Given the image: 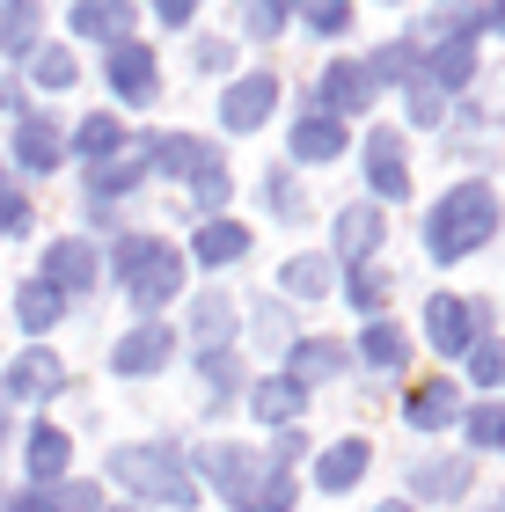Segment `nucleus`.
I'll return each instance as SVG.
<instances>
[{"instance_id":"nucleus-52","label":"nucleus","mask_w":505,"mask_h":512,"mask_svg":"<svg viewBox=\"0 0 505 512\" xmlns=\"http://www.w3.org/2000/svg\"><path fill=\"white\" fill-rule=\"evenodd\" d=\"M381 512H410V505H381Z\"/></svg>"},{"instance_id":"nucleus-35","label":"nucleus","mask_w":505,"mask_h":512,"mask_svg":"<svg viewBox=\"0 0 505 512\" xmlns=\"http://www.w3.org/2000/svg\"><path fill=\"white\" fill-rule=\"evenodd\" d=\"M469 366H476V388H505V337L469 344Z\"/></svg>"},{"instance_id":"nucleus-48","label":"nucleus","mask_w":505,"mask_h":512,"mask_svg":"<svg viewBox=\"0 0 505 512\" xmlns=\"http://www.w3.org/2000/svg\"><path fill=\"white\" fill-rule=\"evenodd\" d=\"M198 66H205V74H220V66H227V44L205 37V44H198Z\"/></svg>"},{"instance_id":"nucleus-5","label":"nucleus","mask_w":505,"mask_h":512,"mask_svg":"<svg viewBox=\"0 0 505 512\" xmlns=\"http://www.w3.org/2000/svg\"><path fill=\"white\" fill-rule=\"evenodd\" d=\"M425 330H432V352H469V344L491 330V300L432 293V308H425Z\"/></svg>"},{"instance_id":"nucleus-11","label":"nucleus","mask_w":505,"mask_h":512,"mask_svg":"<svg viewBox=\"0 0 505 512\" xmlns=\"http://www.w3.org/2000/svg\"><path fill=\"white\" fill-rule=\"evenodd\" d=\"M110 88H118L125 103H154L162 74H154V52H147V44H110Z\"/></svg>"},{"instance_id":"nucleus-51","label":"nucleus","mask_w":505,"mask_h":512,"mask_svg":"<svg viewBox=\"0 0 505 512\" xmlns=\"http://www.w3.org/2000/svg\"><path fill=\"white\" fill-rule=\"evenodd\" d=\"M0 110H8V81H0Z\"/></svg>"},{"instance_id":"nucleus-7","label":"nucleus","mask_w":505,"mask_h":512,"mask_svg":"<svg viewBox=\"0 0 505 512\" xmlns=\"http://www.w3.org/2000/svg\"><path fill=\"white\" fill-rule=\"evenodd\" d=\"M271 103H279V81L271 74H242L235 88H227V103H220V125L227 132H257L271 118Z\"/></svg>"},{"instance_id":"nucleus-9","label":"nucleus","mask_w":505,"mask_h":512,"mask_svg":"<svg viewBox=\"0 0 505 512\" xmlns=\"http://www.w3.org/2000/svg\"><path fill=\"white\" fill-rule=\"evenodd\" d=\"M366 103H374V74H366L359 59H337L323 74V110L344 125V118H366Z\"/></svg>"},{"instance_id":"nucleus-32","label":"nucleus","mask_w":505,"mask_h":512,"mask_svg":"<svg viewBox=\"0 0 505 512\" xmlns=\"http://www.w3.org/2000/svg\"><path fill=\"white\" fill-rule=\"evenodd\" d=\"M286 505H293V476H286V469H264L257 491L235 498V512H286Z\"/></svg>"},{"instance_id":"nucleus-27","label":"nucleus","mask_w":505,"mask_h":512,"mask_svg":"<svg viewBox=\"0 0 505 512\" xmlns=\"http://www.w3.org/2000/svg\"><path fill=\"white\" fill-rule=\"evenodd\" d=\"M37 0H15V8L8 15H0V52H8V59H30L37 52Z\"/></svg>"},{"instance_id":"nucleus-37","label":"nucleus","mask_w":505,"mask_h":512,"mask_svg":"<svg viewBox=\"0 0 505 512\" xmlns=\"http://www.w3.org/2000/svg\"><path fill=\"white\" fill-rule=\"evenodd\" d=\"M344 300H352V308H366V315H374L381 300H388V278H381L374 264H352V286H344Z\"/></svg>"},{"instance_id":"nucleus-40","label":"nucleus","mask_w":505,"mask_h":512,"mask_svg":"<svg viewBox=\"0 0 505 512\" xmlns=\"http://www.w3.org/2000/svg\"><path fill=\"white\" fill-rule=\"evenodd\" d=\"M264 198H271V213H279V220H301V213H308V198L293 191V176H286V169H271V176H264Z\"/></svg>"},{"instance_id":"nucleus-44","label":"nucleus","mask_w":505,"mask_h":512,"mask_svg":"<svg viewBox=\"0 0 505 512\" xmlns=\"http://www.w3.org/2000/svg\"><path fill=\"white\" fill-rule=\"evenodd\" d=\"M403 103H410V118H418V125H440V88H432L425 74L403 81Z\"/></svg>"},{"instance_id":"nucleus-26","label":"nucleus","mask_w":505,"mask_h":512,"mask_svg":"<svg viewBox=\"0 0 505 512\" xmlns=\"http://www.w3.org/2000/svg\"><path fill=\"white\" fill-rule=\"evenodd\" d=\"M242 249H249V227H235V220H205V227H198V242H191L198 264H235Z\"/></svg>"},{"instance_id":"nucleus-15","label":"nucleus","mask_w":505,"mask_h":512,"mask_svg":"<svg viewBox=\"0 0 505 512\" xmlns=\"http://www.w3.org/2000/svg\"><path fill=\"white\" fill-rule=\"evenodd\" d=\"M344 154V125L330 110H301L293 118V161H337Z\"/></svg>"},{"instance_id":"nucleus-17","label":"nucleus","mask_w":505,"mask_h":512,"mask_svg":"<svg viewBox=\"0 0 505 512\" xmlns=\"http://www.w3.org/2000/svg\"><path fill=\"white\" fill-rule=\"evenodd\" d=\"M454 410H462V395H454V381H418L403 395V417L418 432H440V425H454Z\"/></svg>"},{"instance_id":"nucleus-25","label":"nucleus","mask_w":505,"mask_h":512,"mask_svg":"<svg viewBox=\"0 0 505 512\" xmlns=\"http://www.w3.org/2000/svg\"><path fill=\"white\" fill-rule=\"evenodd\" d=\"M66 461H74V439H66L59 425H37V432H30V476H37V483H59Z\"/></svg>"},{"instance_id":"nucleus-10","label":"nucleus","mask_w":505,"mask_h":512,"mask_svg":"<svg viewBox=\"0 0 505 512\" xmlns=\"http://www.w3.org/2000/svg\"><path fill=\"white\" fill-rule=\"evenodd\" d=\"M366 183H374L381 198H403V191H410V169H403V132H396V125L366 132Z\"/></svg>"},{"instance_id":"nucleus-1","label":"nucleus","mask_w":505,"mask_h":512,"mask_svg":"<svg viewBox=\"0 0 505 512\" xmlns=\"http://www.w3.org/2000/svg\"><path fill=\"white\" fill-rule=\"evenodd\" d=\"M498 227V191L491 183H454V191L425 213V249L440 256V264H454V256L484 249Z\"/></svg>"},{"instance_id":"nucleus-29","label":"nucleus","mask_w":505,"mask_h":512,"mask_svg":"<svg viewBox=\"0 0 505 512\" xmlns=\"http://www.w3.org/2000/svg\"><path fill=\"white\" fill-rule=\"evenodd\" d=\"M279 278H286L293 300H323V293H330V256H286Z\"/></svg>"},{"instance_id":"nucleus-13","label":"nucleus","mask_w":505,"mask_h":512,"mask_svg":"<svg viewBox=\"0 0 505 512\" xmlns=\"http://www.w3.org/2000/svg\"><path fill=\"white\" fill-rule=\"evenodd\" d=\"M74 37H103V44H132V0H81L66 15Z\"/></svg>"},{"instance_id":"nucleus-46","label":"nucleus","mask_w":505,"mask_h":512,"mask_svg":"<svg viewBox=\"0 0 505 512\" xmlns=\"http://www.w3.org/2000/svg\"><path fill=\"white\" fill-rule=\"evenodd\" d=\"M344 22H352V8H344V0H315V8H308V30H323V37H337Z\"/></svg>"},{"instance_id":"nucleus-14","label":"nucleus","mask_w":505,"mask_h":512,"mask_svg":"<svg viewBox=\"0 0 505 512\" xmlns=\"http://www.w3.org/2000/svg\"><path fill=\"white\" fill-rule=\"evenodd\" d=\"M249 410H257L264 417V425H279V432H293V425H301V410H308V388L301 381H257V388H249Z\"/></svg>"},{"instance_id":"nucleus-50","label":"nucleus","mask_w":505,"mask_h":512,"mask_svg":"<svg viewBox=\"0 0 505 512\" xmlns=\"http://www.w3.org/2000/svg\"><path fill=\"white\" fill-rule=\"evenodd\" d=\"M491 22H498V30H505V8H491Z\"/></svg>"},{"instance_id":"nucleus-4","label":"nucleus","mask_w":505,"mask_h":512,"mask_svg":"<svg viewBox=\"0 0 505 512\" xmlns=\"http://www.w3.org/2000/svg\"><path fill=\"white\" fill-rule=\"evenodd\" d=\"M154 161H162L169 176H191V213H205L213 220L227 198H235V176H227V161L205 147V139H191V132H169V139H154L147 147Z\"/></svg>"},{"instance_id":"nucleus-20","label":"nucleus","mask_w":505,"mask_h":512,"mask_svg":"<svg viewBox=\"0 0 505 512\" xmlns=\"http://www.w3.org/2000/svg\"><path fill=\"white\" fill-rule=\"evenodd\" d=\"M381 235H388V227H381V205H344V213H337V249L352 256V264H366V256L381 249Z\"/></svg>"},{"instance_id":"nucleus-6","label":"nucleus","mask_w":505,"mask_h":512,"mask_svg":"<svg viewBox=\"0 0 505 512\" xmlns=\"http://www.w3.org/2000/svg\"><path fill=\"white\" fill-rule=\"evenodd\" d=\"M198 469H205V483H213V491L249 498V491H257V476H264V461L249 454V447H235V439H213V447L198 454Z\"/></svg>"},{"instance_id":"nucleus-8","label":"nucleus","mask_w":505,"mask_h":512,"mask_svg":"<svg viewBox=\"0 0 505 512\" xmlns=\"http://www.w3.org/2000/svg\"><path fill=\"white\" fill-rule=\"evenodd\" d=\"M66 381V366L52 352H22L8 374H0V410H15V403H30V395H52Z\"/></svg>"},{"instance_id":"nucleus-54","label":"nucleus","mask_w":505,"mask_h":512,"mask_svg":"<svg viewBox=\"0 0 505 512\" xmlns=\"http://www.w3.org/2000/svg\"><path fill=\"white\" fill-rule=\"evenodd\" d=\"M125 512H140V505H125Z\"/></svg>"},{"instance_id":"nucleus-34","label":"nucleus","mask_w":505,"mask_h":512,"mask_svg":"<svg viewBox=\"0 0 505 512\" xmlns=\"http://www.w3.org/2000/svg\"><path fill=\"white\" fill-rule=\"evenodd\" d=\"M366 74H374V88L381 81H418V59H410V44H381V52L366 59Z\"/></svg>"},{"instance_id":"nucleus-21","label":"nucleus","mask_w":505,"mask_h":512,"mask_svg":"<svg viewBox=\"0 0 505 512\" xmlns=\"http://www.w3.org/2000/svg\"><path fill=\"white\" fill-rule=\"evenodd\" d=\"M59 154H66V132L52 118H22L15 125V161L22 169H59Z\"/></svg>"},{"instance_id":"nucleus-24","label":"nucleus","mask_w":505,"mask_h":512,"mask_svg":"<svg viewBox=\"0 0 505 512\" xmlns=\"http://www.w3.org/2000/svg\"><path fill=\"white\" fill-rule=\"evenodd\" d=\"M418 74L432 81V88H462L469 74H476V37H454V44H440V52H432Z\"/></svg>"},{"instance_id":"nucleus-30","label":"nucleus","mask_w":505,"mask_h":512,"mask_svg":"<svg viewBox=\"0 0 505 512\" xmlns=\"http://www.w3.org/2000/svg\"><path fill=\"white\" fill-rule=\"evenodd\" d=\"M59 308H66V300H59L52 286H44V278L15 293V322H22V330H52V322H59Z\"/></svg>"},{"instance_id":"nucleus-2","label":"nucleus","mask_w":505,"mask_h":512,"mask_svg":"<svg viewBox=\"0 0 505 512\" xmlns=\"http://www.w3.org/2000/svg\"><path fill=\"white\" fill-rule=\"evenodd\" d=\"M118 483L125 491H140L154 505H176V512H191L198 505V476H191V461H183V447H169V439H147V447H118Z\"/></svg>"},{"instance_id":"nucleus-47","label":"nucleus","mask_w":505,"mask_h":512,"mask_svg":"<svg viewBox=\"0 0 505 512\" xmlns=\"http://www.w3.org/2000/svg\"><path fill=\"white\" fill-rule=\"evenodd\" d=\"M286 461H301V432H279V447H271V469H286Z\"/></svg>"},{"instance_id":"nucleus-38","label":"nucleus","mask_w":505,"mask_h":512,"mask_svg":"<svg viewBox=\"0 0 505 512\" xmlns=\"http://www.w3.org/2000/svg\"><path fill=\"white\" fill-rule=\"evenodd\" d=\"M44 512H103V491H96V483H52Z\"/></svg>"},{"instance_id":"nucleus-18","label":"nucleus","mask_w":505,"mask_h":512,"mask_svg":"<svg viewBox=\"0 0 505 512\" xmlns=\"http://www.w3.org/2000/svg\"><path fill=\"white\" fill-rule=\"evenodd\" d=\"M476 30H491V8H432L418 30H410V44H454V37H476Z\"/></svg>"},{"instance_id":"nucleus-12","label":"nucleus","mask_w":505,"mask_h":512,"mask_svg":"<svg viewBox=\"0 0 505 512\" xmlns=\"http://www.w3.org/2000/svg\"><path fill=\"white\" fill-rule=\"evenodd\" d=\"M44 286H52L59 300L96 286V256H88V242H74V235H66V242H52V249H44Z\"/></svg>"},{"instance_id":"nucleus-43","label":"nucleus","mask_w":505,"mask_h":512,"mask_svg":"<svg viewBox=\"0 0 505 512\" xmlns=\"http://www.w3.org/2000/svg\"><path fill=\"white\" fill-rule=\"evenodd\" d=\"M30 59H37V81H44V88H74V74H81L59 44H44V52H30Z\"/></svg>"},{"instance_id":"nucleus-33","label":"nucleus","mask_w":505,"mask_h":512,"mask_svg":"<svg viewBox=\"0 0 505 512\" xmlns=\"http://www.w3.org/2000/svg\"><path fill=\"white\" fill-rule=\"evenodd\" d=\"M118 139H125V125H118V118H88V125L74 132V154H88V161H110V154H118Z\"/></svg>"},{"instance_id":"nucleus-36","label":"nucleus","mask_w":505,"mask_h":512,"mask_svg":"<svg viewBox=\"0 0 505 512\" xmlns=\"http://www.w3.org/2000/svg\"><path fill=\"white\" fill-rule=\"evenodd\" d=\"M96 198H118V191H132V183H140V154H125V161H96Z\"/></svg>"},{"instance_id":"nucleus-3","label":"nucleus","mask_w":505,"mask_h":512,"mask_svg":"<svg viewBox=\"0 0 505 512\" xmlns=\"http://www.w3.org/2000/svg\"><path fill=\"white\" fill-rule=\"evenodd\" d=\"M118 278H125V293H132V308L140 315H154L162 300H176L183 293V256L169 249V242H154V235H118Z\"/></svg>"},{"instance_id":"nucleus-31","label":"nucleus","mask_w":505,"mask_h":512,"mask_svg":"<svg viewBox=\"0 0 505 512\" xmlns=\"http://www.w3.org/2000/svg\"><path fill=\"white\" fill-rule=\"evenodd\" d=\"M191 330L205 344H227V330H235V308H227V293H198L191 300Z\"/></svg>"},{"instance_id":"nucleus-49","label":"nucleus","mask_w":505,"mask_h":512,"mask_svg":"<svg viewBox=\"0 0 505 512\" xmlns=\"http://www.w3.org/2000/svg\"><path fill=\"white\" fill-rule=\"evenodd\" d=\"M8 512H44V498H37V491H22V498H8Z\"/></svg>"},{"instance_id":"nucleus-42","label":"nucleus","mask_w":505,"mask_h":512,"mask_svg":"<svg viewBox=\"0 0 505 512\" xmlns=\"http://www.w3.org/2000/svg\"><path fill=\"white\" fill-rule=\"evenodd\" d=\"M279 30H286L279 0H249V8H242V37H279Z\"/></svg>"},{"instance_id":"nucleus-28","label":"nucleus","mask_w":505,"mask_h":512,"mask_svg":"<svg viewBox=\"0 0 505 512\" xmlns=\"http://www.w3.org/2000/svg\"><path fill=\"white\" fill-rule=\"evenodd\" d=\"M403 352H410V344H403V330H396V322H374V330L359 337V359L374 366V374H396V366H403Z\"/></svg>"},{"instance_id":"nucleus-41","label":"nucleus","mask_w":505,"mask_h":512,"mask_svg":"<svg viewBox=\"0 0 505 512\" xmlns=\"http://www.w3.org/2000/svg\"><path fill=\"white\" fill-rule=\"evenodd\" d=\"M469 439L476 447H505V403H476L469 410Z\"/></svg>"},{"instance_id":"nucleus-22","label":"nucleus","mask_w":505,"mask_h":512,"mask_svg":"<svg viewBox=\"0 0 505 512\" xmlns=\"http://www.w3.org/2000/svg\"><path fill=\"white\" fill-rule=\"evenodd\" d=\"M366 461H374V454H366V439H337V447L315 461V483H323V491H352V483L366 476Z\"/></svg>"},{"instance_id":"nucleus-53","label":"nucleus","mask_w":505,"mask_h":512,"mask_svg":"<svg viewBox=\"0 0 505 512\" xmlns=\"http://www.w3.org/2000/svg\"><path fill=\"white\" fill-rule=\"evenodd\" d=\"M491 512H505V498H498V505H491Z\"/></svg>"},{"instance_id":"nucleus-39","label":"nucleus","mask_w":505,"mask_h":512,"mask_svg":"<svg viewBox=\"0 0 505 512\" xmlns=\"http://www.w3.org/2000/svg\"><path fill=\"white\" fill-rule=\"evenodd\" d=\"M198 366H205V381H213V395L227 403V388H235V344H205Z\"/></svg>"},{"instance_id":"nucleus-19","label":"nucleus","mask_w":505,"mask_h":512,"mask_svg":"<svg viewBox=\"0 0 505 512\" xmlns=\"http://www.w3.org/2000/svg\"><path fill=\"white\" fill-rule=\"evenodd\" d=\"M469 476H476L469 461H454V454H432V461H418V469H410V491H418V498H440V505H447V498H462V491H469Z\"/></svg>"},{"instance_id":"nucleus-45","label":"nucleus","mask_w":505,"mask_h":512,"mask_svg":"<svg viewBox=\"0 0 505 512\" xmlns=\"http://www.w3.org/2000/svg\"><path fill=\"white\" fill-rule=\"evenodd\" d=\"M22 227H30V198L0 183V235H22Z\"/></svg>"},{"instance_id":"nucleus-16","label":"nucleus","mask_w":505,"mask_h":512,"mask_svg":"<svg viewBox=\"0 0 505 512\" xmlns=\"http://www.w3.org/2000/svg\"><path fill=\"white\" fill-rule=\"evenodd\" d=\"M169 352H176V337L162 330V322H140V330L118 344V374H162Z\"/></svg>"},{"instance_id":"nucleus-23","label":"nucleus","mask_w":505,"mask_h":512,"mask_svg":"<svg viewBox=\"0 0 505 512\" xmlns=\"http://www.w3.org/2000/svg\"><path fill=\"white\" fill-rule=\"evenodd\" d=\"M330 374H344V344L337 337H308V344H293V374L286 381H330Z\"/></svg>"}]
</instances>
